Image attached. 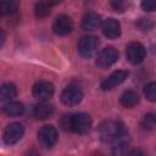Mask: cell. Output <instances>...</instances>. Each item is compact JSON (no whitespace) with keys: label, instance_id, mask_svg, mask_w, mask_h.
Segmentation results:
<instances>
[{"label":"cell","instance_id":"9","mask_svg":"<svg viewBox=\"0 0 156 156\" xmlns=\"http://www.w3.org/2000/svg\"><path fill=\"white\" fill-rule=\"evenodd\" d=\"M32 93H33V96L39 101H48L54 95V85L49 82L40 80L33 85Z\"/></svg>","mask_w":156,"mask_h":156},{"label":"cell","instance_id":"22","mask_svg":"<svg viewBox=\"0 0 156 156\" xmlns=\"http://www.w3.org/2000/svg\"><path fill=\"white\" fill-rule=\"evenodd\" d=\"M111 5L117 12H124L129 6L128 0H111Z\"/></svg>","mask_w":156,"mask_h":156},{"label":"cell","instance_id":"8","mask_svg":"<svg viewBox=\"0 0 156 156\" xmlns=\"http://www.w3.org/2000/svg\"><path fill=\"white\" fill-rule=\"evenodd\" d=\"M126 55H127V58L130 63L138 65V63L144 61V58L146 56V50L143 46V44H140L138 41H133L127 46Z\"/></svg>","mask_w":156,"mask_h":156},{"label":"cell","instance_id":"15","mask_svg":"<svg viewBox=\"0 0 156 156\" xmlns=\"http://www.w3.org/2000/svg\"><path fill=\"white\" fill-rule=\"evenodd\" d=\"M52 111H54L52 106L49 105V104H46L45 101H43V102H40V104H38V105L34 106V108H33V116L37 119H46V118H49L52 115Z\"/></svg>","mask_w":156,"mask_h":156},{"label":"cell","instance_id":"1","mask_svg":"<svg viewBox=\"0 0 156 156\" xmlns=\"http://www.w3.org/2000/svg\"><path fill=\"white\" fill-rule=\"evenodd\" d=\"M123 132H124L123 124L119 121H115V119L105 121L99 127V136L105 143H112Z\"/></svg>","mask_w":156,"mask_h":156},{"label":"cell","instance_id":"4","mask_svg":"<svg viewBox=\"0 0 156 156\" xmlns=\"http://www.w3.org/2000/svg\"><path fill=\"white\" fill-rule=\"evenodd\" d=\"M99 48V39L94 35H84L78 41V52L83 57H91Z\"/></svg>","mask_w":156,"mask_h":156},{"label":"cell","instance_id":"23","mask_svg":"<svg viewBox=\"0 0 156 156\" xmlns=\"http://www.w3.org/2000/svg\"><path fill=\"white\" fill-rule=\"evenodd\" d=\"M156 126V112H151L145 116L144 118V127L145 128H152Z\"/></svg>","mask_w":156,"mask_h":156},{"label":"cell","instance_id":"2","mask_svg":"<svg viewBox=\"0 0 156 156\" xmlns=\"http://www.w3.org/2000/svg\"><path fill=\"white\" fill-rule=\"evenodd\" d=\"M57 139H58V134L54 126H50V124L43 126L38 132V140L40 145L45 149L54 147L55 144L57 143Z\"/></svg>","mask_w":156,"mask_h":156},{"label":"cell","instance_id":"20","mask_svg":"<svg viewBox=\"0 0 156 156\" xmlns=\"http://www.w3.org/2000/svg\"><path fill=\"white\" fill-rule=\"evenodd\" d=\"M18 10V0H1V15H12Z\"/></svg>","mask_w":156,"mask_h":156},{"label":"cell","instance_id":"26","mask_svg":"<svg viewBox=\"0 0 156 156\" xmlns=\"http://www.w3.org/2000/svg\"><path fill=\"white\" fill-rule=\"evenodd\" d=\"M60 124L65 130H71V115L62 116V118L60 121Z\"/></svg>","mask_w":156,"mask_h":156},{"label":"cell","instance_id":"18","mask_svg":"<svg viewBox=\"0 0 156 156\" xmlns=\"http://www.w3.org/2000/svg\"><path fill=\"white\" fill-rule=\"evenodd\" d=\"M17 95V88L13 83H4L1 85V90H0V96L2 101H10L11 99H13Z\"/></svg>","mask_w":156,"mask_h":156},{"label":"cell","instance_id":"5","mask_svg":"<svg viewBox=\"0 0 156 156\" xmlns=\"http://www.w3.org/2000/svg\"><path fill=\"white\" fill-rule=\"evenodd\" d=\"M24 134V127L20 122L10 123L4 130V141L7 145H15L18 143Z\"/></svg>","mask_w":156,"mask_h":156},{"label":"cell","instance_id":"19","mask_svg":"<svg viewBox=\"0 0 156 156\" xmlns=\"http://www.w3.org/2000/svg\"><path fill=\"white\" fill-rule=\"evenodd\" d=\"M139 102V95L133 90H127L121 95V104L124 107H134Z\"/></svg>","mask_w":156,"mask_h":156},{"label":"cell","instance_id":"14","mask_svg":"<svg viewBox=\"0 0 156 156\" xmlns=\"http://www.w3.org/2000/svg\"><path fill=\"white\" fill-rule=\"evenodd\" d=\"M113 146H112V152L115 155H121L123 152H126L128 145H129V135L128 133L124 130L119 136H117L113 141Z\"/></svg>","mask_w":156,"mask_h":156},{"label":"cell","instance_id":"10","mask_svg":"<svg viewBox=\"0 0 156 156\" xmlns=\"http://www.w3.org/2000/svg\"><path fill=\"white\" fill-rule=\"evenodd\" d=\"M128 74H129L128 71L118 69V71L111 73L106 79H104V80L101 82V85H100V87H101L102 90H111V89L116 88L117 85L122 84V83L127 79Z\"/></svg>","mask_w":156,"mask_h":156},{"label":"cell","instance_id":"21","mask_svg":"<svg viewBox=\"0 0 156 156\" xmlns=\"http://www.w3.org/2000/svg\"><path fill=\"white\" fill-rule=\"evenodd\" d=\"M144 94L149 101H156V82L149 83L144 89Z\"/></svg>","mask_w":156,"mask_h":156},{"label":"cell","instance_id":"3","mask_svg":"<svg viewBox=\"0 0 156 156\" xmlns=\"http://www.w3.org/2000/svg\"><path fill=\"white\" fill-rule=\"evenodd\" d=\"M91 118L88 113L79 112L76 115H71V132L84 134L89 132V129L91 128Z\"/></svg>","mask_w":156,"mask_h":156},{"label":"cell","instance_id":"27","mask_svg":"<svg viewBox=\"0 0 156 156\" xmlns=\"http://www.w3.org/2000/svg\"><path fill=\"white\" fill-rule=\"evenodd\" d=\"M61 1H62V0H51V2H52V4H56V2H61Z\"/></svg>","mask_w":156,"mask_h":156},{"label":"cell","instance_id":"13","mask_svg":"<svg viewBox=\"0 0 156 156\" xmlns=\"http://www.w3.org/2000/svg\"><path fill=\"white\" fill-rule=\"evenodd\" d=\"M102 26L101 16L95 12H88L82 18V28L84 30H95Z\"/></svg>","mask_w":156,"mask_h":156},{"label":"cell","instance_id":"16","mask_svg":"<svg viewBox=\"0 0 156 156\" xmlns=\"http://www.w3.org/2000/svg\"><path fill=\"white\" fill-rule=\"evenodd\" d=\"M4 112L10 117L21 116L24 112V106H23V104L18 102V101H9L4 106Z\"/></svg>","mask_w":156,"mask_h":156},{"label":"cell","instance_id":"24","mask_svg":"<svg viewBox=\"0 0 156 156\" xmlns=\"http://www.w3.org/2000/svg\"><path fill=\"white\" fill-rule=\"evenodd\" d=\"M136 26L141 30H147V29H151L154 27V22L150 18H140L139 22L136 23Z\"/></svg>","mask_w":156,"mask_h":156},{"label":"cell","instance_id":"11","mask_svg":"<svg viewBox=\"0 0 156 156\" xmlns=\"http://www.w3.org/2000/svg\"><path fill=\"white\" fill-rule=\"evenodd\" d=\"M73 28V22L69 16L60 15L56 17L52 24V30L56 35H67Z\"/></svg>","mask_w":156,"mask_h":156},{"label":"cell","instance_id":"17","mask_svg":"<svg viewBox=\"0 0 156 156\" xmlns=\"http://www.w3.org/2000/svg\"><path fill=\"white\" fill-rule=\"evenodd\" d=\"M51 0H40L39 2L35 4V7H34V13L38 18H44L46 17L48 15H50V11H51Z\"/></svg>","mask_w":156,"mask_h":156},{"label":"cell","instance_id":"6","mask_svg":"<svg viewBox=\"0 0 156 156\" xmlns=\"http://www.w3.org/2000/svg\"><path fill=\"white\" fill-rule=\"evenodd\" d=\"M118 60V51L113 46H107L100 51L96 58V65L100 68H108Z\"/></svg>","mask_w":156,"mask_h":156},{"label":"cell","instance_id":"7","mask_svg":"<svg viewBox=\"0 0 156 156\" xmlns=\"http://www.w3.org/2000/svg\"><path fill=\"white\" fill-rule=\"evenodd\" d=\"M83 99V91L77 85H68L61 93V101L67 106L78 105Z\"/></svg>","mask_w":156,"mask_h":156},{"label":"cell","instance_id":"25","mask_svg":"<svg viewBox=\"0 0 156 156\" xmlns=\"http://www.w3.org/2000/svg\"><path fill=\"white\" fill-rule=\"evenodd\" d=\"M141 9L146 12L156 11V0H144L141 2Z\"/></svg>","mask_w":156,"mask_h":156},{"label":"cell","instance_id":"12","mask_svg":"<svg viewBox=\"0 0 156 156\" xmlns=\"http://www.w3.org/2000/svg\"><path fill=\"white\" fill-rule=\"evenodd\" d=\"M102 33L108 39H116L121 35V24L115 18H107L102 23Z\"/></svg>","mask_w":156,"mask_h":156}]
</instances>
